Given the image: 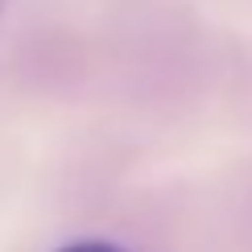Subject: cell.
Here are the masks:
<instances>
[{
  "instance_id": "7a4b0ae2",
  "label": "cell",
  "mask_w": 252,
  "mask_h": 252,
  "mask_svg": "<svg viewBox=\"0 0 252 252\" xmlns=\"http://www.w3.org/2000/svg\"><path fill=\"white\" fill-rule=\"evenodd\" d=\"M4 13H8V0H0V21H4Z\"/></svg>"
},
{
  "instance_id": "6da1fadb",
  "label": "cell",
  "mask_w": 252,
  "mask_h": 252,
  "mask_svg": "<svg viewBox=\"0 0 252 252\" xmlns=\"http://www.w3.org/2000/svg\"><path fill=\"white\" fill-rule=\"evenodd\" d=\"M62 252H120V248H112V244H70Z\"/></svg>"
}]
</instances>
